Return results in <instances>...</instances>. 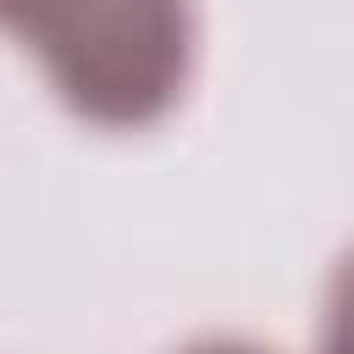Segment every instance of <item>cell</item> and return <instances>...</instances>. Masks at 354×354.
I'll return each instance as SVG.
<instances>
[{"mask_svg":"<svg viewBox=\"0 0 354 354\" xmlns=\"http://www.w3.org/2000/svg\"><path fill=\"white\" fill-rule=\"evenodd\" d=\"M17 33L61 100L100 127H144L188 83V0H39Z\"/></svg>","mask_w":354,"mask_h":354,"instance_id":"6da1fadb","label":"cell"},{"mask_svg":"<svg viewBox=\"0 0 354 354\" xmlns=\"http://www.w3.org/2000/svg\"><path fill=\"white\" fill-rule=\"evenodd\" d=\"M321 354H354V254L337 266L332 293H326V326H321Z\"/></svg>","mask_w":354,"mask_h":354,"instance_id":"7a4b0ae2","label":"cell"},{"mask_svg":"<svg viewBox=\"0 0 354 354\" xmlns=\"http://www.w3.org/2000/svg\"><path fill=\"white\" fill-rule=\"evenodd\" d=\"M188 354H260V348H249V343H199Z\"/></svg>","mask_w":354,"mask_h":354,"instance_id":"3957f363","label":"cell"}]
</instances>
